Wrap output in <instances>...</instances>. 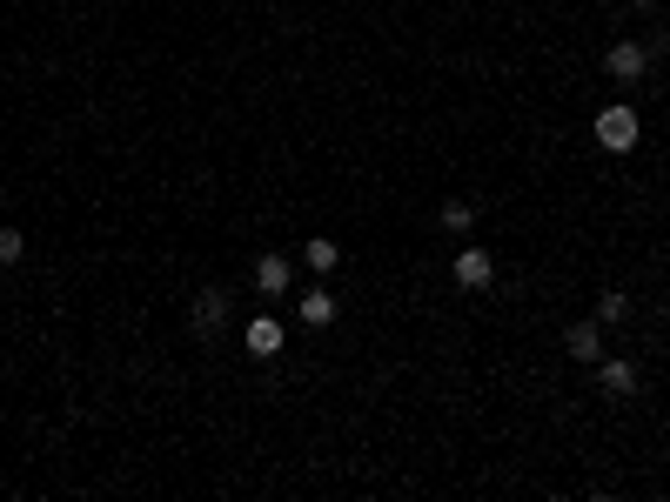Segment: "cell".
I'll list each match as a JSON object with an SVG mask.
<instances>
[{"label": "cell", "mask_w": 670, "mask_h": 502, "mask_svg": "<svg viewBox=\"0 0 670 502\" xmlns=\"http://www.w3.org/2000/svg\"><path fill=\"white\" fill-rule=\"evenodd\" d=\"M637 134H644V121H637V108H624V101L597 114V141L610 154H630V148H637Z\"/></svg>", "instance_id": "1"}, {"label": "cell", "mask_w": 670, "mask_h": 502, "mask_svg": "<svg viewBox=\"0 0 670 502\" xmlns=\"http://www.w3.org/2000/svg\"><path fill=\"white\" fill-rule=\"evenodd\" d=\"M603 74H610V81H624V88H637V81L650 74V47L644 41H617L610 54H603Z\"/></svg>", "instance_id": "2"}, {"label": "cell", "mask_w": 670, "mask_h": 502, "mask_svg": "<svg viewBox=\"0 0 670 502\" xmlns=\"http://www.w3.org/2000/svg\"><path fill=\"white\" fill-rule=\"evenodd\" d=\"M188 328H195V335H222L228 328V288H195V308H188Z\"/></svg>", "instance_id": "3"}, {"label": "cell", "mask_w": 670, "mask_h": 502, "mask_svg": "<svg viewBox=\"0 0 670 502\" xmlns=\"http://www.w3.org/2000/svg\"><path fill=\"white\" fill-rule=\"evenodd\" d=\"M590 369H597V395H610V402H630V395H637V369H630L624 355H597Z\"/></svg>", "instance_id": "4"}, {"label": "cell", "mask_w": 670, "mask_h": 502, "mask_svg": "<svg viewBox=\"0 0 670 502\" xmlns=\"http://www.w3.org/2000/svg\"><path fill=\"white\" fill-rule=\"evenodd\" d=\"M496 282V255L490 248H463L456 255V288H490Z\"/></svg>", "instance_id": "5"}, {"label": "cell", "mask_w": 670, "mask_h": 502, "mask_svg": "<svg viewBox=\"0 0 670 502\" xmlns=\"http://www.w3.org/2000/svg\"><path fill=\"white\" fill-rule=\"evenodd\" d=\"M248 355H262V362H275V355H282V322H275V315H255V322H248V342H242Z\"/></svg>", "instance_id": "6"}, {"label": "cell", "mask_w": 670, "mask_h": 502, "mask_svg": "<svg viewBox=\"0 0 670 502\" xmlns=\"http://www.w3.org/2000/svg\"><path fill=\"white\" fill-rule=\"evenodd\" d=\"M563 349L577 355V362H597V355H603V322H597V315H590V322L563 328Z\"/></svg>", "instance_id": "7"}, {"label": "cell", "mask_w": 670, "mask_h": 502, "mask_svg": "<svg viewBox=\"0 0 670 502\" xmlns=\"http://www.w3.org/2000/svg\"><path fill=\"white\" fill-rule=\"evenodd\" d=\"M289 282H295L289 255H262V262H255V295H282Z\"/></svg>", "instance_id": "8"}, {"label": "cell", "mask_w": 670, "mask_h": 502, "mask_svg": "<svg viewBox=\"0 0 670 502\" xmlns=\"http://www.w3.org/2000/svg\"><path fill=\"white\" fill-rule=\"evenodd\" d=\"M302 322H309V328H329L335 322V295H329V288H309V295H302Z\"/></svg>", "instance_id": "9"}, {"label": "cell", "mask_w": 670, "mask_h": 502, "mask_svg": "<svg viewBox=\"0 0 670 502\" xmlns=\"http://www.w3.org/2000/svg\"><path fill=\"white\" fill-rule=\"evenodd\" d=\"M436 221H443V235H469V228H476V208H469V201H443Z\"/></svg>", "instance_id": "10"}, {"label": "cell", "mask_w": 670, "mask_h": 502, "mask_svg": "<svg viewBox=\"0 0 670 502\" xmlns=\"http://www.w3.org/2000/svg\"><path fill=\"white\" fill-rule=\"evenodd\" d=\"M624 315H630V295H624V288H603V295H597V322H603V328H617Z\"/></svg>", "instance_id": "11"}, {"label": "cell", "mask_w": 670, "mask_h": 502, "mask_svg": "<svg viewBox=\"0 0 670 502\" xmlns=\"http://www.w3.org/2000/svg\"><path fill=\"white\" fill-rule=\"evenodd\" d=\"M302 255H309V268H315V275H335V262H342V248H335L329 235H315L309 248H302Z\"/></svg>", "instance_id": "12"}, {"label": "cell", "mask_w": 670, "mask_h": 502, "mask_svg": "<svg viewBox=\"0 0 670 502\" xmlns=\"http://www.w3.org/2000/svg\"><path fill=\"white\" fill-rule=\"evenodd\" d=\"M27 255V235H14V228H0V268H14Z\"/></svg>", "instance_id": "13"}, {"label": "cell", "mask_w": 670, "mask_h": 502, "mask_svg": "<svg viewBox=\"0 0 670 502\" xmlns=\"http://www.w3.org/2000/svg\"><path fill=\"white\" fill-rule=\"evenodd\" d=\"M630 7H657V0H630Z\"/></svg>", "instance_id": "14"}]
</instances>
